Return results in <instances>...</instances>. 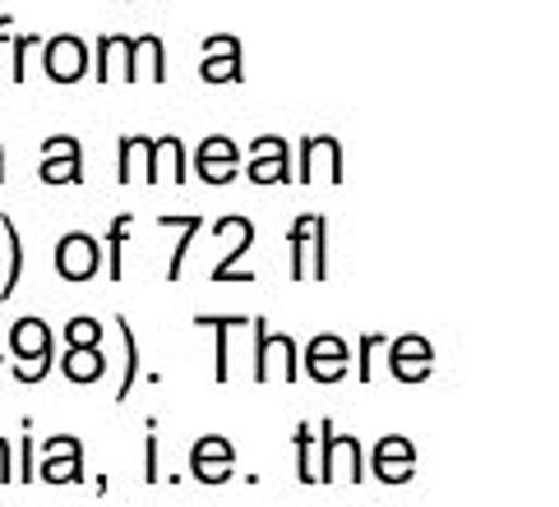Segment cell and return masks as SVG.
Returning <instances> with one entry per match:
<instances>
[{
    "instance_id": "obj_1",
    "label": "cell",
    "mask_w": 559,
    "mask_h": 507,
    "mask_svg": "<svg viewBox=\"0 0 559 507\" xmlns=\"http://www.w3.org/2000/svg\"><path fill=\"white\" fill-rule=\"evenodd\" d=\"M287 277L292 281H329V217L301 213L287 227Z\"/></svg>"
},
{
    "instance_id": "obj_2",
    "label": "cell",
    "mask_w": 559,
    "mask_h": 507,
    "mask_svg": "<svg viewBox=\"0 0 559 507\" xmlns=\"http://www.w3.org/2000/svg\"><path fill=\"white\" fill-rule=\"evenodd\" d=\"M213 240H223V254L209 268V281H236V287H254V268H246V254L254 250V221L241 213H227L213 221Z\"/></svg>"
},
{
    "instance_id": "obj_3",
    "label": "cell",
    "mask_w": 559,
    "mask_h": 507,
    "mask_svg": "<svg viewBox=\"0 0 559 507\" xmlns=\"http://www.w3.org/2000/svg\"><path fill=\"white\" fill-rule=\"evenodd\" d=\"M250 337H254V383H273V378L296 383L301 378V347H296L292 333L269 328V318L259 314V318H250Z\"/></svg>"
},
{
    "instance_id": "obj_4",
    "label": "cell",
    "mask_w": 559,
    "mask_h": 507,
    "mask_svg": "<svg viewBox=\"0 0 559 507\" xmlns=\"http://www.w3.org/2000/svg\"><path fill=\"white\" fill-rule=\"evenodd\" d=\"M347 157L333 134H306L296 144V185H343Z\"/></svg>"
},
{
    "instance_id": "obj_5",
    "label": "cell",
    "mask_w": 559,
    "mask_h": 507,
    "mask_svg": "<svg viewBox=\"0 0 559 507\" xmlns=\"http://www.w3.org/2000/svg\"><path fill=\"white\" fill-rule=\"evenodd\" d=\"M319 430V480H352L361 484V443H356L352 434H337L333 420H314Z\"/></svg>"
},
{
    "instance_id": "obj_6",
    "label": "cell",
    "mask_w": 559,
    "mask_h": 507,
    "mask_svg": "<svg viewBox=\"0 0 559 507\" xmlns=\"http://www.w3.org/2000/svg\"><path fill=\"white\" fill-rule=\"evenodd\" d=\"M103 240L88 236V231H66L61 240H56V277L61 281H93L97 273H103Z\"/></svg>"
},
{
    "instance_id": "obj_7",
    "label": "cell",
    "mask_w": 559,
    "mask_h": 507,
    "mask_svg": "<svg viewBox=\"0 0 559 507\" xmlns=\"http://www.w3.org/2000/svg\"><path fill=\"white\" fill-rule=\"evenodd\" d=\"M43 70L51 84H79L84 74H93V60H88V43L74 33H56L43 43Z\"/></svg>"
},
{
    "instance_id": "obj_8",
    "label": "cell",
    "mask_w": 559,
    "mask_h": 507,
    "mask_svg": "<svg viewBox=\"0 0 559 507\" xmlns=\"http://www.w3.org/2000/svg\"><path fill=\"white\" fill-rule=\"evenodd\" d=\"M301 374L314 378V383H343L352 374V351H347V341L337 337V333H319L306 341V351H301Z\"/></svg>"
},
{
    "instance_id": "obj_9",
    "label": "cell",
    "mask_w": 559,
    "mask_h": 507,
    "mask_svg": "<svg viewBox=\"0 0 559 507\" xmlns=\"http://www.w3.org/2000/svg\"><path fill=\"white\" fill-rule=\"evenodd\" d=\"M296 176V157L283 134H259L250 144V185H287Z\"/></svg>"
},
{
    "instance_id": "obj_10",
    "label": "cell",
    "mask_w": 559,
    "mask_h": 507,
    "mask_svg": "<svg viewBox=\"0 0 559 507\" xmlns=\"http://www.w3.org/2000/svg\"><path fill=\"white\" fill-rule=\"evenodd\" d=\"M43 185H84V144L74 134H51L43 144Z\"/></svg>"
},
{
    "instance_id": "obj_11",
    "label": "cell",
    "mask_w": 559,
    "mask_h": 507,
    "mask_svg": "<svg viewBox=\"0 0 559 507\" xmlns=\"http://www.w3.org/2000/svg\"><path fill=\"white\" fill-rule=\"evenodd\" d=\"M37 480L47 484H79L84 480V443L74 434H56L43 443V466H37Z\"/></svg>"
},
{
    "instance_id": "obj_12",
    "label": "cell",
    "mask_w": 559,
    "mask_h": 507,
    "mask_svg": "<svg viewBox=\"0 0 559 507\" xmlns=\"http://www.w3.org/2000/svg\"><path fill=\"white\" fill-rule=\"evenodd\" d=\"M194 176L204 180V185H231L236 176H241V153L227 134H209L204 144L194 148Z\"/></svg>"
},
{
    "instance_id": "obj_13",
    "label": "cell",
    "mask_w": 559,
    "mask_h": 507,
    "mask_svg": "<svg viewBox=\"0 0 559 507\" xmlns=\"http://www.w3.org/2000/svg\"><path fill=\"white\" fill-rule=\"evenodd\" d=\"M10 355L19 364H33V360H61L56 355V337H51V323L37 318V314H24L10 323Z\"/></svg>"
},
{
    "instance_id": "obj_14",
    "label": "cell",
    "mask_w": 559,
    "mask_h": 507,
    "mask_svg": "<svg viewBox=\"0 0 559 507\" xmlns=\"http://www.w3.org/2000/svg\"><path fill=\"white\" fill-rule=\"evenodd\" d=\"M231 461H236L231 443L223 434H204L190 448V475L204 480V484H227L231 480Z\"/></svg>"
},
{
    "instance_id": "obj_15",
    "label": "cell",
    "mask_w": 559,
    "mask_h": 507,
    "mask_svg": "<svg viewBox=\"0 0 559 507\" xmlns=\"http://www.w3.org/2000/svg\"><path fill=\"white\" fill-rule=\"evenodd\" d=\"M130 65H134V37L130 33L97 37V51H93V79L97 84H111V79H126L130 84Z\"/></svg>"
},
{
    "instance_id": "obj_16",
    "label": "cell",
    "mask_w": 559,
    "mask_h": 507,
    "mask_svg": "<svg viewBox=\"0 0 559 507\" xmlns=\"http://www.w3.org/2000/svg\"><path fill=\"white\" fill-rule=\"evenodd\" d=\"M199 328L213 333V383H227L231 378V333L236 328H250L246 314H194Z\"/></svg>"
},
{
    "instance_id": "obj_17",
    "label": "cell",
    "mask_w": 559,
    "mask_h": 507,
    "mask_svg": "<svg viewBox=\"0 0 559 507\" xmlns=\"http://www.w3.org/2000/svg\"><path fill=\"white\" fill-rule=\"evenodd\" d=\"M389 370H393V378H403V383H421L435 370L430 364V341L416 337V333L389 341Z\"/></svg>"
},
{
    "instance_id": "obj_18",
    "label": "cell",
    "mask_w": 559,
    "mask_h": 507,
    "mask_svg": "<svg viewBox=\"0 0 559 507\" xmlns=\"http://www.w3.org/2000/svg\"><path fill=\"white\" fill-rule=\"evenodd\" d=\"M167 180H176L181 185L186 180V144L176 134H163L153 138L148 148V171H144V185H167Z\"/></svg>"
},
{
    "instance_id": "obj_19",
    "label": "cell",
    "mask_w": 559,
    "mask_h": 507,
    "mask_svg": "<svg viewBox=\"0 0 559 507\" xmlns=\"http://www.w3.org/2000/svg\"><path fill=\"white\" fill-rule=\"evenodd\" d=\"M56 370H61L70 383H79V388H88V383H103L107 351L103 347H66V355L56 360Z\"/></svg>"
},
{
    "instance_id": "obj_20",
    "label": "cell",
    "mask_w": 559,
    "mask_h": 507,
    "mask_svg": "<svg viewBox=\"0 0 559 507\" xmlns=\"http://www.w3.org/2000/svg\"><path fill=\"white\" fill-rule=\"evenodd\" d=\"M157 227H181V236H176V250H171V258H167V281L176 287V281H181V273H186V258H190V245H194V236L204 231V217L199 213H167V217H157Z\"/></svg>"
},
{
    "instance_id": "obj_21",
    "label": "cell",
    "mask_w": 559,
    "mask_h": 507,
    "mask_svg": "<svg viewBox=\"0 0 559 507\" xmlns=\"http://www.w3.org/2000/svg\"><path fill=\"white\" fill-rule=\"evenodd\" d=\"M374 475L384 480V484H403L412 480V443L407 438H379V448H374Z\"/></svg>"
},
{
    "instance_id": "obj_22",
    "label": "cell",
    "mask_w": 559,
    "mask_h": 507,
    "mask_svg": "<svg viewBox=\"0 0 559 507\" xmlns=\"http://www.w3.org/2000/svg\"><path fill=\"white\" fill-rule=\"evenodd\" d=\"M139 79H153V84H163L167 79V47L157 33H139L134 37V65H130V84Z\"/></svg>"
},
{
    "instance_id": "obj_23",
    "label": "cell",
    "mask_w": 559,
    "mask_h": 507,
    "mask_svg": "<svg viewBox=\"0 0 559 507\" xmlns=\"http://www.w3.org/2000/svg\"><path fill=\"white\" fill-rule=\"evenodd\" d=\"M148 148H153V138H144V134L116 138V180H121V185H134L139 171H148Z\"/></svg>"
},
{
    "instance_id": "obj_24",
    "label": "cell",
    "mask_w": 559,
    "mask_h": 507,
    "mask_svg": "<svg viewBox=\"0 0 559 507\" xmlns=\"http://www.w3.org/2000/svg\"><path fill=\"white\" fill-rule=\"evenodd\" d=\"M0 236H5V277H0V300H10L19 291V277H24V236H19V227L5 213H0Z\"/></svg>"
},
{
    "instance_id": "obj_25",
    "label": "cell",
    "mask_w": 559,
    "mask_h": 507,
    "mask_svg": "<svg viewBox=\"0 0 559 507\" xmlns=\"http://www.w3.org/2000/svg\"><path fill=\"white\" fill-rule=\"evenodd\" d=\"M296 480L319 484V430H314V420L296 424Z\"/></svg>"
},
{
    "instance_id": "obj_26",
    "label": "cell",
    "mask_w": 559,
    "mask_h": 507,
    "mask_svg": "<svg viewBox=\"0 0 559 507\" xmlns=\"http://www.w3.org/2000/svg\"><path fill=\"white\" fill-rule=\"evenodd\" d=\"M126 236H130V213H116L107 236H103V245H107V277L111 281L126 277Z\"/></svg>"
},
{
    "instance_id": "obj_27",
    "label": "cell",
    "mask_w": 559,
    "mask_h": 507,
    "mask_svg": "<svg viewBox=\"0 0 559 507\" xmlns=\"http://www.w3.org/2000/svg\"><path fill=\"white\" fill-rule=\"evenodd\" d=\"M199 79H204V84H241L246 79V56H204Z\"/></svg>"
},
{
    "instance_id": "obj_28",
    "label": "cell",
    "mask_w": 559,
    "mask_h": 507,
    "mask_svg": "<svg viewBox=\"0 0 559 507\" xmlns=\"http://www.w3.org/2000/svg\"><path fill=\"white\" fill-rule=\"evenodd\" d=\"M116 328H121V341H126V374H121V388H116V401H130L134 383H139V337H134V328H130L126 314L116 318Z\"/></svg>"
},
{
    "instance_id": "obj_29",
    "label": "cell",
    "mask_w": 559,
    "mask_h": 507,
    "mask_svg": "<svg viewBox=\"0 0 559 507\" xmlns=\"http://www.w3.org/2000/svg\"><path fill=\"white\" fill-rule=\"evenodd\" d=\"M66 347H103V323L93 314H74L66 323Z\"/></svg>"
},
{
    "instance_id": "obj_30",
    "label": "cell",
    "mask_w": 559,
    "mask_h": 507,
    "mask_svg": "<svg viewBox=\"0 0 559 507\" xmlns=\"http://www.w3.org/2000/svg\"><path fill=\"white\" fill-rule=\"evenodd\" d=\"M37 43L33 33H19L14 47H10V60H5V79H14V84H24L28 79V47Z\"/></svg>"
},
{
    "instance_id": "obj_31",
    "label": "cell",
    "mask_w": 559,
    "mask_h": 507,
    "mask_svg": "<svg viewBox=\"0 0 559 507\" xmlns=\"http://www.w3.org/2000/svg\"><path fill=\"white\" fill-rule=\"evenodd\" d=\"M14 480H37V448H33V424L24 420V443H19V471H14Z\"/></svg>"
},
{
    "instance_id": "obj_32",
    "label": "cell",
    "mask_w": 559,
    "mask_h": 507,
    "mask_svg": "<svg viewBox=\"0 0 559 507\" xmlns=\"http://www.w3.org/2000/svg\"><path fill=\"white\" fill-rule=\"evenodd\" d=\"M204 56H246V51H241V37L213 33V37H204Z\"/></svg>"
},
{
    "instance_id": "obj_33",
    "label": "cell",
    "mask_w": 559,
    "mask_h": 507,
    "mask_svg": "<svg viewBox=\"0 0 559 507\" xmlns=\"http://www.w3.org/2000/svg\"><path fill=\"white\" fill-rule=\"evenodd\" d=\"M56 370V360H33V364H14V383H43L47 374Z\"/></svg>"
},
{
    "instance_id": "obj_34",
    "label": "cell",
    "mask_w": 559,
    "mask_h": 507,
    "mask_svg": "<svg viewBox=\"0 0 559 507\" xmlns=\"http://www.w3.org/2000/svg\"><path fill=\"white\" fill-rule=\"evenodd\" d=\"M144 480H163L157 475V420H148V438H144Z\"/></svg>"
},
{
    "instance_id": "obj_35",
    "label": "cell",
    "mask_w": 559,
    "mask_h": 507,
    "mask_svg": "<svg viewBox=\"0 0 559 507\" xmlns=\"http://www.w3.org/2000/svg\"><path fill=\"white\" fill-rule=\"evenodd\" d=\"M379 347H389V337H384V333H366V337H361V383L370 378V360H374Z\"/></svg>"
},
{
    "instance_id": "obj_36",
    "label": "cell",
    "mask_w": 559,
    "mask_h": 507,
    "mask_svg": "<svg viewBox=\"0 0 559 507\" xmlns=\"http://www.w3.org/2000/svg\"><path fill=\"white\" fill-rule=\"evenodd\" d=\"M0 480H14V461H10V443L0 438Z\"/></svg>"
},
{
    "instance_id": "obj_37",
    "label": "cell",
    "mask_w": 559,
    "mask_h": 507,
    "mask_svg": "<svg viewBox=\"0 0 559 507\" xmlns=\"http://www.w3.org/2000/svg\"><path fill=\"white\" fill-rule=\"evenodd\" d=\"M14 19L10 14H0V79H5V33H10Z\"/></svg>"
},
{
    "instance_id": "obj_38",
    "label": "cell",
    "mask_w": 559,
    "mask_h": 507,
    "mask_svg": "<svg viewBox=\"0 0 559 507\" xmlns=\"http://www.w3.org/2000/svg\"><path fill=\"white\" fill-rule=\"evenodd\" d=\"M5 176H10V167H5V144H0V185H5Z\"/></svg>"
}]
</instances>
